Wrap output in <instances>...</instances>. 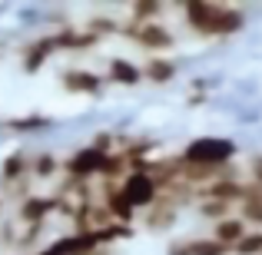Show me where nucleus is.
Masks as SVG:
<instances>
[{
	"instance_id": "1",
	"label": "nucleus",
	"mask_w": 262,
	"mask_h": 255,
	"mask_svg": "<svg viewBox=\"0 0 262 255\" xmlns=\"http://www.w3.org/2000/svg\"><path fill=\"white\" fill-rule=\"evenodd\" d=\"M183 13L186 24L196 33H206V37H229V33H239L246 27L243 10L209 4V0H189V4H183Z\"/></svg>"
},
{
	"instance_id": "2",
	"label": "nucleus",
	"mask_w": 262,
	"mask_h": 255,
	"mask_svg": "<svg viewBox=\"0 0 262 255\" xmlns=\"http://www.w3.org/2000/svg\"><path fill=\"white\" fill-rule=\"evenodd\" d=\"M232 156H236V143L232 140H223V136H196V140L183 149L179 159H183L186 166L226 169V166H232Z\"/></svg>"
},
{
	"instance_id": "3",
	"label": "nucleus",
	"mask_w": 262,
	"mask_h": 255,
	"mask_svg": "<svg viewBox=\"0 0 262 255\" xmlns=\"http://www.w3.org/2000/svg\"><path fill=\"white\" fill-rule=\"evenodd\" d=\"M120 192L126 196V202L133 209H149V205L160 199V186L153 182V176L146 172H126L120 182Z\"/></svg>"
},
{
	"instance_id": "4",
	"label": "nucleus",
	"mask_w": 262,
	"mask_h": 255,
	"mask_svg": "<svg viewBox=\"0 0 262 255\" xmlns=\"http://www.w3.org/2000/svg\"><path fill=\"white\" fill-rule=\"evenodd\" d=\"M126 37L133 40V43H140L143 50H149V57H160L163 50H169V47L176 43V37L166 30V27L156 20V24H129L126 27Z\"/></svg>"
},
{
	"instance_id": "5",
	"label": "nucleus",
	"mask_w": 262,
	"mask_h": 255,
	"mask_svg": "<svg viewBox=\"0 0 262 255\" xmlns=\"http://www.w3.org/2000/svg\"><path fill=\"white\" fill-rule=\"evenodd\" d=\"M103 159H106V153H100V149L86 146V149H80V153H73L70 159L63 163V169H67V176H70V179H83V182H86V179L100 176Z\"/></svg>"
},
{
	"instance_id": "6",
	"label": "nucleus",
	"mask_w": 262,
	"mask_h": 255,
	"mask_svg": "<svg viewBox=\"0 0 262 255\" xmlns=\"http://www.w3.org/2000/svg\"><path fill=\"white\" fill-rule=\"evenodd\" d=\"M103 205L113 216L116 225H129L136 219V209L126 202V196L120 192V182H103Z\"/></svg>"
},
{
	"instance_id": "7",
	"label": "nucleus",
	"mask_w": 262,
	"mask_h": 255,
	"mask_svg": "<svg viewBox=\"0 0 262 255\" xmlns=\"http://www.w3.org/2000/svg\"><path fill=\"white\" fill-rule=\"evenodd\" d=\"M199 199H216V202H239L243 205V199H246V182L243 179H216V182H209V186H203L199 189Z\"/></svg>"
},
{
	"instance_id": "8",
	"label": "nucleus",
	"mask_w": 262,
	"mask_h": 255,
	"mask_svg": "<svg viewBox=\"0 0 262 255\" xmlns=\"http://www.w3.org/2000/svg\"><path fill=\"white\" fill-rule=\"evenodd\" d=\"M57 212V196H27L20 202V222L24 225H43V219Z\"/></svg>"
},
{
	"instance_id": "9",
	"label": "nucleus",
	"mask_w": 262,
	"mask_h": 255,
	"mask_svg": "<svg viewBox=\"0 0 262 255\" xmlns=\"http://www.w3.org/2000/svg\"><path fill=\"white\" fill-rule=\"evenodd\" d=\"M176 212H179V205H176L169 196H163V192H160V199H156V202L149 205V212H146V229H149V232L169 229V225L176 222Z\"/></svg>"
},
{
	"instance_id": "10",
	"label": "nucleus",
	"mask_w": 262,
	"mask_h": 255,
	"mask_svg": "<svg viewBox=\"0 0 262 255\" xmlns=\"http://www.w3.org/2000/svg\"><path fill=\"white\" fill-rule=\"evenodd\" d=\"M246 232H249V229H246L243 219H239V216H229V219H223V222H216V229H212V239H216V242H223L226 249L232 252V249H236V245L246 239Z\"/></svg>"
},
{
	"instance_id": "11",
	"label": "nucleus",
	"mask_w": 262,
	"mask_h": 255,
	"mask_svg": "<svg viewBox=\"0 0 262 255\" xmlns=\"http://www.w3.org/2000/svg\"><path fill=\"white\" fill-rule=\"evenodd\" d=\"M106 80H113V83H120V86H136L143 80V70L136 63H129V60H123V57H113L110 60V70H106Z\"/></svg>"
},
{
	"instance_id": "12",
	"label": "nucleus",
	"mask_w": 262,
	"mask_h": 255,
	"mask_svg": "<svg viewBox=\"0 0 262 255\" xmlns=\"http://www.w3.org/2000/svg\"><path fill=\"white\" fill-rule=\"evenodd\" d=\"M176 60H166V57H149L146 66H143V80H149V83H169V80L176 77Z\"/></svg>"
},
{
	"instance_id": "13",
	"label": "nucleus",
	"mask_w": 262,
	"mask_h": 255,
	"mask_svg": "<svg viewBox=\"0 0 262 255\" xmlns=\"http://www.w3.org/2000/svg\"><path fill=\"white\" fill-rule=\"evenodd\" d=\"M57 50V43H53V37H43V40H37V43H30L27 47V53H24V70L27 73H37L40 66L47 63V57Z\"/></svg>"
},
{
	"instance_id": "14",
	"label": "nucleus",
	"mask_w": 262,
	"mask_h": 255,
	"mask_svg": "<svg viewBox=\"0 0 262 255\" xmlns=\"http://www.w3.org/2000/svg\"><path fill=\"white\" fill-rule=\"evenodd\" d=\"M63 89L93 96V93H100V77H96V73H90V70H70L63 77Z\"/></svg>"
},
{
	"instance_id": "15",
	"label": "nucleus",
	"mask_w": 262,
	"mask_h": 255,
	"mask_svg": "<svg viewBox=\"0 0 262 255\" xmlns=\"http://www.w3.org/2000/svg\"><path fill=\"white\" fill-rule=\"evenodd\" d=\"M163 13V4H153V0H143V4L129 7V24H156V17Z\"/></svg>"
},
{
	"instance_id": "16",
	"label": "nucleus",
	"mask_w": 262,
	"mask_h": 255,
	"mask_svg": "<svg viewBox=\"0 0 262 255\" xmlns=\"http://www.w3.org/2000/svg\"><path fill=\"white\" fill-rule=\"evenodd\" d=\"M199 216L212 219V222H223V219L232 216V205L229 202H216V199H203V202H199Z\"/></svg>"
},
{
	"instance_id": "17",
	"label": "nucleus",
	"mask_w": 262,
	"mask_h": 255,
	"mask_svg": "<svg viewBox=\"0 0 262 255\" xmlns=\"http://www.w3.org/2000/svg\"><path fill=\"white\" fill-rule=\"evenodd\" d=\"M24 172H30V159H27V156H20V153H17V156H10V159L4 163V179H7V182L17 186Z\"/></svg>"
},
{
	"instance_id": "18",
	"label": "nucleus",
	"mask_w": 262,
	"mask_h": 255,
	"mask_svg": "<svg viewBox=\"0 0 262 255\" xmlns=\"http://www.w3.org/2000/svg\"><path fill=\"white\" fill-rule=\"evenodd\" d=\"M189 255H229V249L216 239H189Z\"/></svg>"
},
{
	"instance_id": "19",
	"label": "nucleus",
	"mask_w": 262,
	"mask_h": 255,
	"mask_svg": "<svg viewBox=\"0 0 262 255\" xmlns=\"http://www.w3.org/2000/svg\"><path fill=\"white\" fill-rule=\"evenodd\" d=\"M57 169H60V159H57V156H50V153H43V156H37V159H30V172H33V176H40V179L53 176Z\"/></svg>"
},
{
	"instance_id": "20",
	"label": "nucleus",
	"mask_w": 262,
	"mask_h": 255,
	"mask_svg": "<svg viewBox=\"0 0 262 255\" xmlns=\"http://www.w3.org/2000/svg\"><path fill=\"white\" fill-rule=\"evenodd\" d=\"M239 219H243L246 225H262V199H246L243 205H239Z\"/></svg>"
},
{
	"instance_id": "21",
	"label": "nucleus",
	"mask_w": 262,
	"mask_h": 255,
	"mask_svg": "<svg viewBox=\"0 0 262 255\" xmlns=\"http://www.w3.org/2000/svg\"><path fill=\"white\" fill-rule=\"evenodd\" d=\"M232 252L236 255H262V232H246V239Z\"/></svg>"
},
{
	"instance_id": "22",
	"label": "nucleus",
	"mask_w": 262,
	"mask_h": 255,
	"mask_svg": "<svg viewBox=\"0 0 262 255\" xmlns=\"http://www.w3.org/2000/svg\"><path fill=\"white\" fill-rule=\"evenodd\" d=\"M249 182H256V186H262V153H256V156H252V159H249Z\"/></svg>"
},
{
	"instance_id": "23",
	"label": "nucleus",
	"mask_w": 262,
	"mask_h": 255,
	"mask_svg": "<svg viewBox=\"0 0 262 255\" xmlns=\"http://www.w3.org/2000/svg\"><path fill=\"white\" fill-rule=\"evenodd\" d=\"M166 255H189V239H183V242H173Z\"/></svg>"
}]
</instances>
